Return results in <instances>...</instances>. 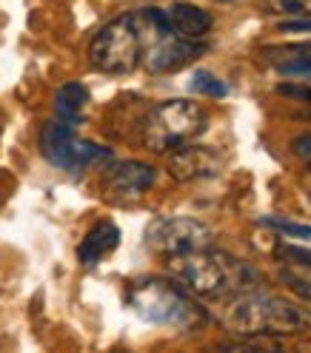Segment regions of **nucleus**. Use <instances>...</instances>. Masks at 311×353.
I'll return each mask as SVG.
<instances>
[{"label": "nucleus", "mask_w": 311, "mask_h": 353, "mask_svg": "<svg viewBox=\"0 0 311 353\" xmlns=\"http://www.w3.org/2000/svg\"><path fill=\"white\" fill-rule=\"evenodd\" d=\"M169 271L183 288L203 299H232L260 288V274L246 259H237L211 245L197 248L180 256H169Z\"/></svg>", "instance_id": "1"}, {"label": "nucleus", "mask_w": 311, "mask_h": 353, "mask_svg": "<svg viewBox=\"0 0 311 353\" xmlns=\"http://www.w3.org/2000/svg\"><path fill=\"white\" fill-rule=\"evenodd\" d=\"M223 322L237 336H297L311 330V307L254 288L229 299Z\"/></svg>", "instance_id": "2"}, {"label": "nucleus", "mask_w": 311, "mask_h": 353, "mask_svg": "<svg viewBox=\"0 0 311 353\" xmlns=\"http://www.w3.org/2000/svg\"><path fill=\"white\" fill-rule=\"evenodd\" d=\"M131 311L151 325L174 330H197L206 325V314L183 288L169 279H140L126 294Z\"/></svg>", "instance_id": "3"}, {"label": "nucleus", "mask_w": 311, "mask_h": 353, "mask_svg": "<svg viewBox=\"0 0 311 353\" xmlns=\"http://www.w3.org/2000/svg\"><path fill=\"white\" fill-rule=\"evenodd\" d=\"M209 125V114L200 103L191 100H166L158 103L143 120V143L151 151H174L194 143Z\"/></svg>", "instance_id": "4"}, {"label": "nucleus", "mask_w": 311, "mask_h": 353, "mask_svg": "<svg viewBox=\"0 0 311 353\" xmlns=\"http://www.w3.org/2000/svg\"><path fill=\"white\" fill-rule=\"evenodd\" d=\"M88 60L97 72L129 74L143 63V34L135 12H126L106 23L88 46Z\"/></svg>", "instance_id": "5"}, {"label": "nucleus", "mask_w": 311, "mask_h": 353, "mask_svg": "<svg viewBox=\"0 0 311 353\" xmlns=\"http://www.w3.org/2000/svg\"><path fill=\"white\" fill-rule=\"evenodd\" d=\"M40 151L55 168L69 174L86 171L88 165H97V163H112V151L92 140L77 137L75 128L63 120L46 123V128L40 131Z\"/></svg>", "instance_id": "6"}, {"label": "nucleus", "mask_w": 311, "mask_h": 353, "mask_svg": "<svg viewBox=\"0 0 311 353\" xmlns=\"http://www.w3.org/2000/svg\"><path fill=\"white\" fill-rule=\"evenodd\" d=\"M206 245H211V228L191 216H158L146 228V248L166 259Z\"/></svg>", "instance_id": "7"}, {"label": "nucleus", "mask_w": 311, "mask_h": 353, "mask_svg": "<svg viewBox=\"0 0 311 353\" xmlns=\"http://www.w3.org/2000/svg\"><path fill=\"white\" fill-rule=\"evenodd\" d=\"M203 52H206L203 40H189V37H180L177 32H169L146 49L140 65H146L154 74H169V72H177V69H183V65H189Z\"/></svg>", "instance_id": "8"}, {"label": "nucleus", "mask_w": 311, "mask_h": 353, "mask_svg": "<svg viewBox=\"0 0 311 353\" xmlns=\"http://www.w3.org/2000/svg\"><path fill=\"white\" fill-rule=\"evenodd\" d=\"M154 168L138 160H126L109 168L106 174V191L117 196V200H135V196L146 194L154 185Z\"/></svg>", "instance_id": "9"}, {"label": "nucleus", "mask_w": 311, "mask_h": 353, "mask_svg": "<svg viewBox=\"0 0 311 353\" xmlns=\"http://www.w3.org/2000/svg\"><path fill=\"white\" fill-rule=\"evenodd\" d=\"M171 157H169V171L174 180H203V176H214L217 168H220V157L214 151L203 148V145H180V148H174L169 151Z\"/></svg>", "instance_id": "10"}, {"label": "nucleus", "mask_w": 311, "mask_h": 353, "mask_svg": "<svg viewBox=\"0 0 311 353\" xmlns=\"http://www.w3.org/2000/svg\"><path fill=\"white\" fill-rule=\"evenodd\" d=\"M277 256L283 259L280 279H283L294 294H300L305 302H311V251L285 245V248L277 251Z\"/></svg>", "instance_id": "11"}, {"label": "nucleus", "mask_w": 311, "mask_h": 353, "mask_svg": "<svg viewBox=\"0 0 311 353\" xmlns=\"http://www.w3.org/2000/svg\"><path fill=\"white\" fill-rule=\"evenodd\" d=\"M117 245H120V228L115 223H109V219H103V223H97L92 231L86 234V239L80 242L77 259H80V265H86V268H92V265H97Z\"/></svg>", "instance_id": "12"}, {"label": "nucleus", "mask_w": 311, "mask_h": 353, "mask_svg": "<svg viewBox=\"0 0 311 353\" xmlns=\"http://www.w3.org/2000/svg\"><path fill=\"white\" fill-rule=\"evenodd\" d=\"M166 17H169V26L180 37H189V40H203L214 23L209 12H203L200 6H191V3H174L171 9H166Z\"/></svg>", "instance_id": "13"}, {"label": "nucleus", "mask_w": 311, "mask_h": 353, "mask_svg": "<svg viewBox=\"0 0 311 353\" xmlns=\"http://www.w3.org/2000/svg\"><path fill=\"white\" fill-rule=\"evenodd\" d=\"M86 103H88V88L83 83H66L55 94V114H57V120L75 125L83 117Z\"/></svg>", "instance_id": "14"}, {"label": "nucleus", "mask_w": 311, "mask_h": 353, "mask_svg": "<svg viewBox=\"0 0 311 353\" xmlns=\"http://www.w3.org/2000/svg\"><path fill=\"white\" fill-rule=\"evenodd\" d=\"M260 6L269 14H277V17L311 20V0H260Z\"/></svg>", "instance_id": "15"}, {"label": "nucleus", "mask_w": 311, "mask_h": 353, "mask_svg": "<svg viewBox=\"0 0 311 353\" xmlns=\"http://www.w3.org/2000/svg\"><path fill=\"white\" fill-rule=\"evenodd\" d=\"M189 88L194 94H203V97H211V100H220V97L229 94V85L211 72H194Z\"/></svg>", "instance_id": "16"}, {"label": "nucleus", "mask_w": 311, "mask_h": 353, "mask_svg": "<svg viewBox=\"0 0 311 353\" xmlns=\"http://www.w3.org/2000/svg\"><path fill=\"white\" fill-rule=\"evenodd\" d=\"M265 225L277 228L280 234L292 236V239H305L311 242V225H297V223H283V219H265Z\"/></svg>", "instance_id": "17"}, {"label": "nucleus", "mask_w": 311, "mask_h": 353, "mask_svg": "<svg viewBox=\"0 0 311 353\" xmlns=\"http://www.w3.org/2000/svg\"><path fill=\"white\" fill-rule=\"evenodd\" d=\"M277 92H280L283 97H294V100L305 103V112H300V117L311 120V88H297V85H280Z\"/></svg>", "instance_id": "18"}, {"label": "nucleus", "mask_w": 311, "mask_h": 353, "mask_svg": "<svg viewBox=\"0 0 311 353\" xmlns=\"http://www.w3.org/2000/svg\"><path fill=\"white\" fill-rule=\"evenodd\" d=\"M292 154H294L297 160H303L305 165H311V131L292 140Z\"/></svg>", "instance_id": "19"}, {"label": "nucleus", "mask_w": 311, "mask_h": 353, "mask_svg": "<svg viewBox=\"0 0 311 353\" xmlns=\"http://www.w3.org/2000/svg\"><path fill=\"white\" fill-rule=\"evenodd\" d=\"M283 32H311V20H294V23H283Z\"/></svg>", "instance_id": "20"}]
</instances>
